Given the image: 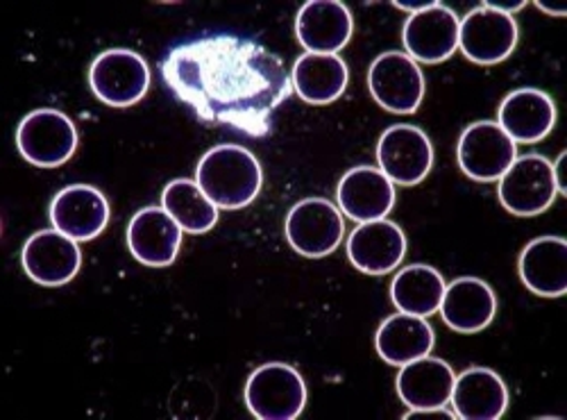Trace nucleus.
Listing matches in <instances>:
<instances>
[{"instance_id":"nucleus-1","label":"nucleus","mask_w":567,"mask_h":420,"mask_svg":"<svg viewBox=\"0 0 567 420\" xmlns=\"http://www.w3.org/2000/svg\"><path fill=\"white\" fill-rule=\"evenodd\" d=\"M162 78L203 123L255 139L272 130V112L293 89L275 53L236 34H207L175 45L162 62Z\"/></svg>"},{"instance_id":"nucleus-2","label":"nucleus","mask_w":567,"mask_h":420,"mask_svg":"<svg viewBox=\"0 0 567 420\" xmlns=\"http://www.w3.org/2000/svg\"><path fill=\"white\" fill-rule=\"evenodd\" d=\"M196 182L218 209H244L261 192L259 160L241 146H216L200 160Z\"/></svg>"},{"instance_id":"nucleus-3","label":"nucleus","mask_w":567,"mask_h":420,"mask_svg":"<svg viewBox=\"0 0 567 420\" xmlns=\"http://www.w3.org/2000/svg\"><path fill=\"white\" fill-rule=\"evenodd\" d=\"M246 404L259 420H296L307 404V385L289 363H264L246 385Z\"/></svg>"},{"instance_id":"nucleus-4","label":"nucleus","mask_w":567,"mask_h":420,"mask_svg":"<svg viewBox=\"0 0 567 420\" xmlns=\"http://www.w3.org/2000/svg\"><path fill=\"white\" fill-rule=\"evenodd\" d=\"M89 86L110 107H132L148 93L151 69L146 60L127 49H112L93 60Z\"/></svg>"},{"instance_id":"nucleus-5","label":"nucleus","mask_w":567,"mask_h":420,"mask_svg":"<svg viewBox=\"0 0 567 420\" xmlns=\"http://www.w3.org/2000/svg\"><path fill=\"white\" fill-rule=\"evenodd\" d=\"M17 146L25 162L39 168H55L75 155L78 130L73 121L58 110H37L21 121Z\"/></svg>"},{"instance_id":"nucleus-6","label":"nucleus","mask_w":567,"mask_h":420,"mask_svg":"<svg viewBox=\"0 0 567 420\" xmlns=\"http://www.w3.org/2000/svg\"><path fill=\"white\" fill-rule=\"evenodd\" d=\"M499 203L515 216H538L547 212L556 196L554 166L543 155L515 157L499 177Z\"/></svg>"},{"instance_id":"nucleus-7","label":"nucleus","mask_w":567,"mask_h":420,"mask_svg":"<svg viewBox=\"0 0 567 420\" xmlns=\"http://www.w3.org/2000/svg\"><path fill=\"white\" fill-rule=\"evenodd\" d=\"M515 157V142L495 121L472 123L458 139L456 160L470 180L495 182L508 171Z\"/></svg>"},{"instance_id":"nucleus-8","label":"nucleus","mask_w":567,"mask_h":420,"mask_svg":"<svg viewBox=\"0 0 567 420\" xmlns=\"http://www.w3.org/2000/svg\"><path fill=\"white\" fill-rule=\"evenodd\" d=\"M517 23L513 17L502 14L486 3L465 14L458 25V49L480 66H495L515 51Z\"/></svg>"},{"instance_id":"nucleus-9","label":"nucleus","mask_w":567,"mask_h":420,"mask_svg":"<svg viewBox=\"0 0 567 420\" xmlns=\"http://www.w3.org/2000/svg\"><path fill=\"white\" fill-rule=\"evenodd\" d=\"M377 162L393 184L415 186L434 166V146L415 125H391L377 144Z\"/></svg>"},{"instance_id":"nucleus-10","label":"nucleus","mask_w":567,"mask_h":420,"mask_svg":"<svg viewBox=\"0 0 567 420\" xmlns=\"http://www.w3.org/2000/svg\"><path fill=\"white\" fill-rule=\"evenodd\" d=\"M368 89L386 112L413 114L424 99V75L406 53L391 51L372 62Z\"/></svg>"},{"instance_id":"nucleus-11","label":"nucleus","mask_w":567,"mask_h":420,"mask_svg":"<svg viewBox=\"0 0 567 420\" xmlns=\"http://www.w3.org/2000/svg\"><path fill=\"white\" fill-rule=\"evenodd\" d=\"M341 209L324 198L300 201L287 216V239L305 257L318 259L334 253L343 242Z\"/></svg>"},{"instance_id":"nucleus-12","label":"nucleus","mask_w":567,"mask_h":420,"mask_svg":"<svg viewBox=\"0 0 567 420\" xmlns=\"http://www.w3.org/2000/svg\"><path fill=\"white\" fill-rule=\"evenodd\" d=\"M458 17L443 3L411 14L402 30L409 58L422 64H441L458 49Z\"/></svg>"},{"instance_id":"nucleus-13","label":"nucleus","mask_w":567,"mask_h":420,"mask_svg":"<svg viewBox=\"0 0 567 420\" xmlns=\"http://www.w3.org/2000/svg\"><path fill=\"white\" fill-rule=\"evenodd\" d=\"M23 270L41 287H64L78 275L82 253L78 242L60 229H41L32 235L21 253Z\"/></svg>"},{"instance_id":"nucleus-14","label":"nucleus","mask_w":567,"mask_h":420,"mask_svg":"<svg viewBox=\"0 0 567 420\" xmlns=\"http://www.w3.org/2000/svg\"><path fill=\"white\" fill-rule=\"evenodd\" d=\"M352 32V12L341 0H309L296 19L298 41L316 55H337L350 43Z\"/></svg>"},{"instance_id":"nucleus-15","label":"nucleus","mask_w":567,"mask_h":420,"mask_svg":"<svg viewBox=\"0 0 567 420\" xmlns=\"http://www.w3.org/2000/svg\"><path fill=\"white\" fill-rule=\"evenodd\" d=\"M51 221L73 242H91L103 235L110 223V203L96 186L71 184L53 198Z\"/></svg>"},{"instance_id":"nucleus-16","label":"nucleus","mask_w":567,"mask_h":420,"mask_svg":"<svg viewBox=\"0 0 567 420\" xmlns=\"http://www.w3.org/2000/svg\"><path fill=\"white\" fill-rule=\"evenodd\" d=\"M182 227L164 207L138 209L127 225L132 257L151 268H166L182 248Z\"/></svg>"},{"instance_id":"nucleus-17","label":"nucleus","mask_w":567,"mask_h":420,"mask_svg":"<svg viewBox=\"0 0 567 420\" xmlns=\"http://www.w3.org/2000/svg\"><path fill=\"white\" fill-rule=\"evenodd\" d=\"M406 255V237L398 223L380 218L361 223L348 239L352 266L368 275H386L395 270Z\"/></svg>"},{"instance_id":"nucleus-18","label":"nucleus","mask_w":567,"mask_h":420,"mask_svg":"<svg viewBox=\"0 0 567 420\" xmlns=\"http://www.w3.org/2000/svg\"><path fill=\"white\" fill-rule=\"evenodd\" d=\"M337 198L348 218L370 223L391 214L395 207V186L380 168L357 166L341 177Z\"/></svg>"},{"instance_id":"nucleus-19","label":"nucleus","mask_w":567,"mask_h":420,"mask_svg":"<svg viewBox=\"0 0 567 420\" xmlns=\"http://www.w3.org/2000/svg\"><path fill=\"white\" fill-rule=\"evenodd\" d=\"M441 314L454 332L477 335L488 328L497 314L495 291L484 279L458 277L445 287Z\"/></svg>"},{"instance_id":"nucleus-20","label":"nucleus","mask_w":567,"mask_h":420,"mask_svg":"<svg viewBox=\"0 0 567 420\" xmlns=\"http://www.w3.org/2000/svg\"><path fill=\"white\" fill-rule=\"evenodd\" d=\"M556 105L540 89H515L499 105V127L515 144H538L554 130Z\"/></svg>"},{"instance_id":"nucleus-21","label":"nucleus","mask_w":567,"mask_h":420,"mask_svg":"<svg viewBox=\"0 0 567 420\" xmlns=\"http://www.w3.org/2000/svg\"><path fill=\"white\" fill-rule=\"evenodd\" d=\"M454 416L463 420H499L508 409V389L491 368H467L454 380Z\"/></svg>"},{"instance_id":"nucleus-22","label":"nucleus","mask_w":567,"mask_h":420,"mask_svg":"<svg viewBox=\"0 0 567 420\" xmlns=\"http://www.w3.org/2000/svg\"><path fill=\"white\" fill-rule=\"evenodd\" d=\"M398 396L409 409H441L450 402L454 370L439 357H420L400 366Z\"/></svg>"},{"instance_id":"nucleus-23","label":"nucleus","mask_w":567,"mask_h":420,"mask_svg":"<svg viewBox=\"0 0 567 420\" xmlns=\"http://www.w3.org/2000/svg\"><path fill=\"white\" fill-rule=\"evenodd\" d=\"M519 277L529 291L560 298L567 291V242L560 237L534 239L519 255Z\"/></svg>"},{"instance_id":"nucleus-24","label":"nucleus","mask_w":567,"mask_h":420,"mask_svg":"<svg viewBox=\"0 0 567 420\" xmlns=\"http://www.w3.org/2000/svg\"><path fill=\"white\" fill-rule=\"evenodd\" d=\"M434 330L422 316L395 314L389 316L377 330L374 346L380 357L391 366H404L434 350Z\"/></svg>"},{"instance_id":"nucleus-25","label":"nucleus","mask_w":567,"mask_h":420,"mask_svg":"<svg viewBox=\"0 0 567 420\" xmlns=\"http://www.w3.org/2000/svg\"><path fill=\"white\" fill-rule=\"evenodd\" d=\"M350 71L339 55L305 53L293 66L291 84L309 105L337 103L348 89Z\"/></svg>"},{"instance_id":"nucleus-26","label":"nucleus","mask_w":567,"mask_h":420,"mask_svg":"<svg viewBox=\"0 0 567 420\" xmlns=\"http://www.w3.org/2000/svg\"><path fill=\"white\" fill-rule=\"evenodd\" d=\"M445 287L443 275L434 266L413 264L395 275L391 300L402 314L427 318L441 309Z\"/></svg>"},{"instance_id":"nucleus-27","label":"nucleus","mask_w":567,"mask_h":420,"mask_svg":"<svg viewBox=\"0 0 567 420\" xmlns=\"http://www.w3.org/2000/svg\"><path fill=\"white\" fill-rule=\"evenodd\" d=\"M162 207L188 235H205L218 223V207L194 180H173L162 194Z\"/></svg>"},{"instance_id":"nucleus-28","label":"nucleus","mask_w":567,"mask_h":420,"mask_svg":"<svg viewBox=\"0 0 567 420\" xmlns=\"http://www.w3.org/2000/svg\"><path fill=\"white\" fill-rule=\"evenodd\" d=\"M565 157H567V153H560V155H558V160H556V164H551V166H554V180H556V189H558V194H560V196H567V182H565V173H563V164H565Z\"/></svg>"},{"instance_id":"nucleus-29","label":"nucleus","mask_w":567,"mask_h":420,"mask_svg":"<svg viewBox=\"0 0 567 420\" xmlns=\"http://www.w3.org/2000/svg\"><path fill=\"white\" fill-rule=\"evenodd\" d=\"M404 418H456V416L445 411V407H441V409H413Z\"/></svg>"},{"instance_id":"nucleus-30","label":"nucleus","mask_w":567,"mask_h":420,"mask_svg":"<svg viewBox=\"0 0 567 420\" xmlns=\"http://www.w3.org/2000/svg\"><path fill=\"white\" fill-rule=\"evenodd\" d=\"M488 8H493V10H497V12H502V14H513V12H519L523 8H527V3H523V0H519V3H486Z\"/></svg>"},{"instance_id":"nucleus-31","label":"nucleus","mask_w":567,"mask_h":420,"mask_svg":"<svg viewBox=\"0 0 567 420\" xmlns=\"http://www.w3.org/2000/svg\"><path fill=\"white\" fill-rule=\"evenodd\" d=\"M393 6H395L398 10H404V12H413V14H417V12H422V10L432 8L434 3H400V0H395Z\"/></svg>"},{"instance_id":"nucleus-32","label":"nucleus","mask_w":567,"mask_h":420,"mask_svg":"<svg viewBox=\"0 0 567 420\" xmlns=\"http://www.w3.org/2000/svg\"><path fill=\"white\" fill-rule=\"evenodd\" d=\"M536 8L538 10H543L545 14H551V17H565V8H549V6H545V3H536Z\"/></svg>"}]
</instances>
